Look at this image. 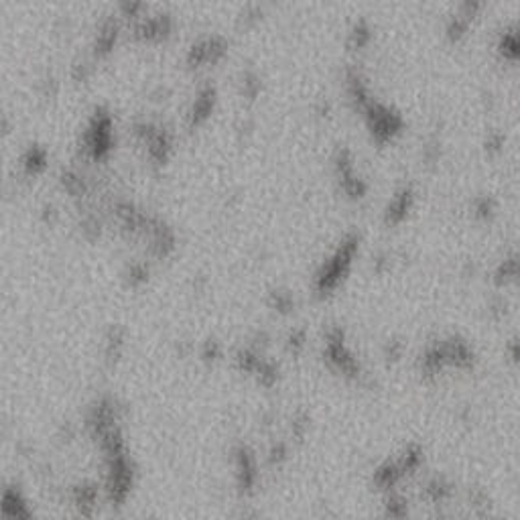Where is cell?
<instances>
[{"label": "cell", "instance_id": "4", "mask_svg": "<svg viewBox=\"0 0 520 520\" xmlns=\"http://www.w3.org/2000/svg\"><path fill=\"white\" fill-rule=\"evenodd\" d=\"M441 348H443L447 366H455V368H461V370H472L474 368L476 356H474V350L470 348L468 341L453 337L449 341H443Z\"/></svg>", "mask_w": 520, "mask_h": 520}, {"label": "cell", "instance_id": "9", "mask_svg": "<svg viewBox=\"0 0 520 520\" xmlns=\"http://www.w3.org/2000/svg\"><path fill=\"white\" fill-rule=\"evenodd\" d=\"M451 492H453L451 483L446 482L443 478H433L425 486V498L433 504H439V502L447 500L451 496Z\"/></svg>", "mask_w": 520, "mask_h": 520}, {"label": "cell", "instance_id": "1", "mask_svg": "<svg viewBox=\"0 0 520 520\" xmlns=\"http://www.w3.org/2000/svg\"><path fill=\"white\" fill-rule=\"evenodd\" d=\"M358 248H360V238L356 234H352L341 242V246L335 250L334 257L321 264V268L317 270L315 281H313V289L319 297L332 295L335 289L346 281V277L350 274V268L354 264V259L358 254Z\"/></svg>", "mask_w": 520, "mask_h": 520}, {"label": "cell", "instance_id": "14", "mask_svg": "<svg viewBox=\"0 0 520 520\" xmlns=\"http://www.w3.org/2000/svg\"><path fill=\"white\" fill-rule=\"evenodd\" d=\"M305 339H307L305 330H293V334L289 335V339H287L289 352H293L295 356H299L303 352V348H305Z\"/></svg>", "mask_w": 520, "mask_h": 520}, {"label": "cell", "instance_id": "15", "mask_svg": "<svg viewBox=\"0 0 520 520\" xmlns=\"http://www.w3.org/2000/svg\"><path fill=\"white\" fill-rule=\"evenodd\" d=\"M403 343L401 341H397V339H392V341H386V346H384V358L388 360V362H397V360H401L403 358Z\"/></svg>", "mask_w": 520, "mask_h": 520}, {"label": "cell", "instance_id": "12", "mask_svg": "<svg viewBox=\"0 0 520 520\" xmlns=\"http://www.w3.org/2000/svg\"><path fill=\"white\" fill-rule=\"evenodd\" d=\"M291 429H293V435H295L297 441H301V439L307 435V429H309V414H307L305 410H299L297 414L293 417Z\"/></svg>", "mask_w": 520, "mask_h": 520}, {"label": "cell", "instance_id": "6", "mask_svg": "<svg viewBox=\"0 0 520 520\" xmlns=\"http://www.w3.org/2000/svg\"><path fill=\"white\" fill-rule=\"evenodd\" d=\"M410 208H412V193H410L409 189H405V191H401V193L392 199V203L388 206V210H386V223H392V226H394V223H401L407 218Z\"/></svg>", "mask_w": 520, "mask_h": 520}, {"label": "cell", "instance_id": "2", "mask_svg": "<svg viewBox=\"0 0 520 520\" xmlns=\"http://www.w3.org/2000/svg\"><path fill=\"white\" fill-rule=\"evenodd\" d=\"M323 360L328 366L337 374L350 378V380H360L364 376V370L360 362L354 358L350 348L346 346L343 339V330L341 328H332L326 337V350H323Z\"/></svg>", "mask_w": 520, "mask_h": 520}, {"label": "cell", "instance_id": "8", "mask_svg": "<svg viewBox=\"0 0 520 520\" xmlns=\"http://www.w3.org/2000/svg\"><path fill=\"white\" fill-rule=\"evenodd\" d=\"M421 463H423V447L414 446V443L407 447L405 453H403V455L399 457V461H397V466H399V470L403 472V476L417 472V470L421 468Z\"/></svg>", "mask_w": 520, "mask_h": 520}, {"label": "cell", "instance_id": "5", "mask_svg": "<svg viewBox=\"0 0 520 520\" xmlns=\"http://www.w3.org/2000/svg\"><path fill=\"white\" fill-rule=\"evenodd\" d=\"M403 478H405V476H403V472L399 470L397 461H392V463L386 461V463H382L380 468H376L372 480H374V486L380 488V490H392Z\"/></svg>", "mask_w": 520, "mask_h": 520}, {"label": "cell", "instance_id": "10", "mask_svg": "<svg viewBox=\"0 0 520 520\" xmlns=\"http://www.w3.org/2000/svg\"><path fill=\"white\" fill-rule=\"evenodd\" d=\"M268 305H270V309H274L277 313H281V315H289L293 309H295V299L293 295L289 293V291H272L270 295H268Z\"/></svg>", "mask_w": 520, "mask_h": 520}, {"label": "cell", "instance_id": "13", "mask_svg": "<svg viewBox=\"0 0 520 520\" xmlns=\"http://www.w3.org/2000/svg\"><path fill=\"white\" fill-rule=\"evenodd\" d=\"M289 457V449L285 443H274L268 451V463L270 466H281L283 461H287Z\"/></svg>", "mask_w": 520, "mask_h": 520}, {"label": "cell", "instance_id": "3", "mask_svg": "<svg viewBox=\"0 0 520 520\" xmlns=\"http://www.w3.org/2000/svg\"><path fill=\"white\" fill-rule=\"evenodd\" d=\"M234 459H236V478H238L240 492L252 494L259 483V466H257L254 453L246 446H238Z\"/></svg>", "mask_w": 520, "mask_h": 520}, {"label": "cell", "instance_id": "7", "mask_svg": "<svg viewBox=\"0 0 520 520\" xmlns=\"http://www.w3.org/2000/svg\"><path fill=\"white\" fill-rule=\"evenodd\" d=\"M517 274H519V260L512 254V257L502 260L498 264V268L494 270V283L498 287H506L517 281Z\"/></svg>", "mask_w": 520, "mask_h": 520}, {"label": "cell", "instance_id": "11", "mask_svg": "<svg viewBox=\"0 0 520 520\" xmlns=\"http://www.w3.org/2000/svg\"><path fill=\"white\" fill-rule=\"evenodd\" d=\"M386 517H392V519H405L407 512H409V506H407V500L401 496V494H390L386 498Z\"/></svg>", "mask_w": 520, "mask_h": 520}]
</instances>
